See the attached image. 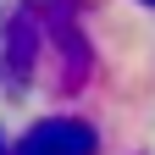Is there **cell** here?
<instances>
[{
    "label": "cell",
    "instance_id": "1",
    "mask_svg": "<svg viewBox=\"0 0 155 155\" xmlns=\"http://www.w3.org/2000/svg\"><path fill=\"white\" fill-rule=\"evenodd\" d=\"M94 150H100V139H94L89 122H78V116H50V122H33L28 139L11 155H94Z\"/></svg>",
    "mask_w": 155,
    "mask_h": 155
},
{
    "label": "cell",
    "instance_id": "2",
    "mask_svg": "<svg viewBox=\"0 0 155 155\" xmlns=\"http://www.w3.org/2000/svg\"><path fill=\"white\" fill-rule=\"evenodd\" d=\"M11 39H6V61H11V83H22V78H28V67H33V17L28 11H17L11 17V28H6Z\"/></svg>",
    "mask_w": 155,
    "mask_h": 155
},
{
    "label": "cell",
    "instance_id": "3",
    "mask_svg": "<svg viewBox=\"0 0 155 155\" xmlns=\"http://www.w3.org/2000/svg\"><path fill=\"white\" fill-rule=\"evenodd\" d=\"M0 155H11V150H6V139H0Z\"/></svg>",
    "mask_w": 155,
    "mask_h": 155
},
{
    "label": "cell",
    "instance_id": "4",
    "mask_svg": "<svg viewBox=\"0 0 155 155\" xmlns=\"http://www.w3.org/2000/svg\"><path fill=\"white\" fill-rule=\"evenodd\" d=\"M150 6H155V0H150Z\"/></svg>",
    "mask_w": 155,
    "mask_h": 155
}]
</instances>
